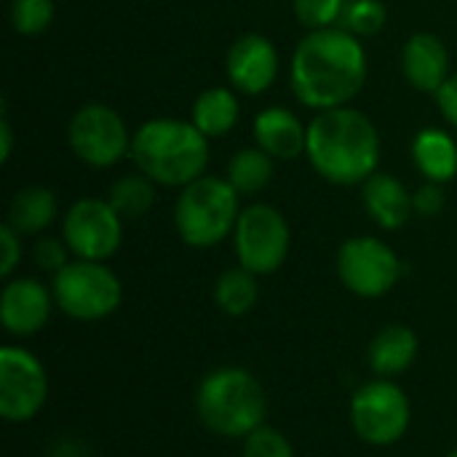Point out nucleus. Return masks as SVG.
Masks as SVG:
<instances>
[{"label":"nucleus","mask_w":457,"mask_h":457,"mask_svg":"<svg viewBox=\"0 0 457 457\" xmlns=\"http://www.w3.org/2000/svg\"><path fill=\"white\" fill-rule=\"evenodd\" d=\"M370 62L361 37L343 27L313 29L292 51L289 86L313 112L351 104L367 83Z\"/></svg>","instance_id":"f257e3e1"},{"label":"nucleus","mask_w":457,"mask_h":457,"mask_svg":"<svg viewBox=\"0 0 457 457\" xmlns=\"http://www.w3.org/2000/svg\"><path fill=\"white\" fill-rule=\"evenodd\" d=\"M305 158L329 185L356 187L380 171L383 139L370 115L345 104L313 115Z\"/></svg>","instance_id":"f03ea898"},{"label":"nucleus","mask_w":457,"mask_h":457,"mask_svg":"<svg viewBox=\"0 0 457 457\" xmlns=\"http://www.w3.org/2000/svg\"><path fill=\"white\" fill-rule=\"evenodd\" d=\"M209 137L193 120L153 118L131 137V161L137 171L161 187H187L209 169Z\"/></svg>","instance_id":"7ed1b4c3"},{"label":"nucleus","mask_w":457,"mask_h":457,"mask_svg":"<svg viewBox=\"0 0 457 457\" xmlns=\"http://www.w3.org/2000/svg\"><path fill=\"white\" fill-rule=\"evenodd\" d=\"M201 423L222 439H246L265 426L268 399L260 380L244 367H220L209 372L195 396Z\"/></svg>","instance_id":"20e7f679"},{"label":"nucleus","mask_w":457,"mask_h":457,"mask_svg":"<svg viewBox=\"0 0 457 457\" xmlns=\"http://www.w3.org/2000/svg\"><path fill=\"white\" fill-rule=\"evenodd\" d=\"M241 195L225 177L204 174L179 190L174 204V228L193 249H212L236 233Z\"/></svg>","instance_id":"39448f33"},{"label":"nucleus","mask_w":457,"mask_h":457,"mask_svg":"<svg viewBox=\"0 0 457 457\" xmlns=\"http://www.w3.org/2000/svg\"><path fill=\"white\" fill-rule=\"evenodd\" d=\"M56 308L75 321H99L118 311L123 287L118 276L94 260H70L51 281Z\"/></svg>","instance_id":"423d86ee"},{"label":"nucleus","mask_w":457,"mask_h":457,"mask_svg":"<svg viewBox=\"0 0 457 457\" xmlns=\"http://www.w3.org/2000/svg\"><path fill=\"white\" fill-rule=\"evenodd\" d=\"M233 246L241 268L252 270L254 276H270L289 257V222L270 204H249L246 209H241L233 233Z\"/></svg>","instance_id":"0eeeda50"},{"label":"nucleus","mask_w":457,"mask_h":457,"mask_svg":"<svg viewBox=\"0 0 457 457\" xmlns=\"http://www.w3.org/2000/svg\"><path fill=\"white\" fill-rule=\"evenodd\" d=\"M131 137L120 112L102 102L78 107L67 126V145L72 155L91 169H110L131 155Z\"/></svg>","instance_id":"6e6552de"},{"label":"nucleus","mask_w":457,"mask_h":457,"mask_svg":"<svg viewBox=\"0 0 457 457\" xmlns=\"http://www.w3.org/2000/svg\"><path fill=\"white\" fill-rule=\"evenodd\" d=\"M412 420L407 394L386 380L378 378L364 383L351 399V423L361 442L372 447H391L404 439Z\"/></svg>","instance_id":"1a4fd4ad"},{"label":"nucleus","mask_w":457,"mask_h":457,"mask_svg":"<svg viewBox=\"0 0 457 457\" xmlns=\"http://www.w3.org/2000/svg\"><path fill=\"white\" fill-rule=\"evenodd\" d=\"M399 254L378 236H353L337 252V276L348 292L364 300L386 297L402 278Z\"/></svg>","instance_id":"9d476101"},{"label":"nucleus","mask_w":457,"mask_h":457,"mask_svg":"<svg viewBox=\"0 0 457 457\" xmlns=\"http://www.w3.org/2000/svg\"><path fill=\"white\" fill-rule=\"evenodd\" d=\"M62 238L75 260L104 262L123 241V217L107 198H80L64 214Z\"/></svg>","instance_id":"9b49d317"},{"label":"nucleus","mask_w":457,"mask_h":457,"mask_svg":"<svg viewBox=\"0 0 457 457\" xmlns=\"http://www.w3.org/2000/svg\"><path fill=\"white\" fill-rule=\"evenodd\" d=\"M48 399L43 364L19 345L0 348V415L8 423L32 420Z\"/></svg>","instance_id":"f8f14e48"},{"label":"nucleus","mask_w":457,"mask_h":457,"mask_svg":"<svg viewBox=\"0 0 457 457\" xmlns=\"http://www.w3.org/2000/svg\"><path fill=\"white\" fill-rule=\"evenodd\" d=\"M281 56L270 37L260 32H246L233 40L225 56L228 83L246 96H260L273 88L278 80Z\"/></svg>","instance_id":"ddd939ff"},{"label":"nucleus","mask_w":457,"mask_h":457,"mask_svg":"<svg viewBox=\"0 0 457 457\" xmlns=\"http://www.w3.org/2000/svg\"><path fill=\"white\" fill-rule=\"evenodd\" d=\"M54 305H56L54 303V292L48 287H43L37 278L19 276V278H11L3 287V295H0V321H3L8 335H13V337H32V335H37L48 324Z\"/></svg>","instance_id":"4468645a"},{"label":"nucleus","mask_w":457,"mask_h":457,"mask_svg":"<svg viewBox=\"0 0 457 457\" xmlns=\"http://www.w3.org/2000/svg\"><path fill=\"white\" fill-rule=\"evenodd\" d=\"M402 72L412 88L436 94L453 75L447 43L434 32H415L402 48Z\"/></svg>","instance_id":"2eb2a0df"},{"label":"nucleus","mask_w":457,"mask_h":457,"mask_svg":"<svg viewBox=\"0 0 457 457\" xmlns=\"http://www.w3.org/2000/svg\"><path fill=\"white\" fill-rule=\"evenodd\" d=\"M252 134L257 147H262L276 161H295L305 155L308 147V123H303L295 110L278 104L257 112Z\"/></svg>","instance_id":"dca6fc26"},{"label":"nucleus","mask_w":457,"mask_h":457,"mask_svg":"<svg viewBox=\"0 0 457 457\" xmlns=\"http://www.w3.org/2000/svg\"><path fill=\"white\" fill-rule=\"evenodd\" d=\"M361 204L370 220L383 230H402L415 214L412 193L388 171H378L361 185Z\"/></svg>","instance_id":"f3484780"},{"label":"nucleus","mask_w":457,"mask_h":457,"mask_svg":"<svg viewBox=\"0 0 457 457\" xmlns=\"http://www.w3.org/2000/svg\"><path fill=\"white\" fill-rule=\"evenodd\" d=\"M412 163L426 182L447 185L457 177V142L445 129H420L412 139Z\"/></svg>","instance_id":"a211bd4d"},{"label":"nucleus","mask_w":457,"mask_h":457,"mask_svg":"<svg viewBox=\"0 0 457 457\" xmlns=\"http://www.w3.org/2000/svg\"><path fill=\"white\" fill-rule=\"evenodd\" d=\"M415 359H418V335L404 324L383 327L372 337L370 351H367L370 370L378 378H386V380L407 372Z\"/></svg>","instance_id":"6ab92c4d"},{"label":"nucleus","mask_w":457,"mask_h":457,"mask_svg":"<svg viewBox=\"0 0 457 457\" xmlns=\"http://www.w3.org/2000/svg\"><path fill=\"white\" fill-rule=\"evenodd\" d=\"M238 118H241V102L233 86H212L201 91L190 110V120L209 139H220L230 134Z\"/></svg>","instance_id":"aec40b11"},{"label":"nucleus","mask_w":457,"mask_h":457,"mask_svg":"<svg viewBox=\"0 0 457 457\" xmlns=\"http://www.w3.org/2000/svg\"><path fill=\"white\" fill-rule=\"evenodd\" d=\"M59 204L56 193L43 185H27L16 190V195L8 204V217L5 222L19 233V236H40L54 220H56Z\"/></svg>","instance_id":"412c9836"},{"label":"nucleus","mask_w":457,"mask_h":457,"mask_svg":"<svg viewBox=\"0 0 457 457\" xmlns=\"http://www.w3.org/2000/svg\"><path fill=\"white\" fill-rule=\"evenodd\" d=\"M276 171V158H270L262 147H241L230 155L225 179L236 187L238 195H254L262 193Z\"/></svg>","instance_id":"4be33fe9"},{"label":"nucleus","mask_w":457,"mask_h":457,"mask_svg":"<svg viewBox=\"0 0 457 457\" xmlns=\"http://www.w3.org/2000/svg\"><path fill=\"white\" fill-rule=\"evenodd\" d=\"M257 278L260 276H254L252 270L241 265L228 268L214 284V303L220 305V311L228 316H246L257 305V297H260Z\"/></svg>","instance_id":"5701e85b"},{"label":"nucleus","mask_w":457,"mask_h":457,"mask_svg":"<svg viewBox=\"0 0 457 457\" xmlns=\"http://www.w3.org/2000/svg\"><path fill=\"white\" fill-rule=\"evenodd\" d=\"M107 201L123 220H139L145 217L155 204V182L147 179L142 171L123 174L112 182Z\"/></svg>","instance_id":"b1692460"},{"label":"nucleus","mask_w":457,"mask_h":457,"mask_svg":"<svg viewBox=\"0 0 457 457\" xmlns=\"http://www.w3.org/2000/svg\"><path fill=\"white\" fill-rule=\"evenodd\" d=\"M386 24H388V8L383 5V0H348L337 27L364 40L383 32Z\"/></svg>","instance_id":"393cba45"},{"label":"nucleus","mask_w":457,"mask_h":457,"mask_svg":"<svg viewBox=\"0 0 457 457\" xmlns=\"http://www.w3.org/2000/svg\"><path fill=\"white\" fill-rule=\"evenodd\" d=\"M54 0H11L8 5V21L16 35H40L54 21Z\"/></svg>","instance_id":"a878e982"},{"label":"nucleus","mask_w":457,"mask_h":457,"mask_svg":"<svg viewBox=\"0 0 457 457\" xmlns=\"http://www.w3.org/2000/svg\"><path fill=\"white\" fill-rule=\"evenodd\" d=\"M348 0H292L295 19L308 29H329L337 27L343 19Z\"/></svg>","instance_id":"bb28decb"},{"label":"nucleus","mask_w":457,"mask_h":457,"mask_svg":"<svg viewBox=\"0 0 457 457\" xmlns=\"http://www.w3.org/2000/svg\"><path fill=\"white\" fill-rule=\"evenodd\" d=\"M244 457H295V447L281 431L260 426L244 439Z\"/></svg>","instance_id":"cd10ccee"},{"label":"nucleus","mask_w":457,"mask_h":457,"mask_svg":"<svg viewBox=\"0 0 457 457\" xmlns=\"http://www.w3.org/2000/svg\"><path fill=\"white\" fill-rule=\"evenodd\" d=\"M70 246L64 244V238H54V236H43L35 241L32 249V260L40 270L46 273H59L67 262H70Z\"/></svg>","instance_id":"c85d7f7f"},{"label":"nucleus","mask_w":457,"mask_h":457,"mask_svg":"<svg viewBox=\"0 0 457 457\" xmlns=\"http://www.w3.org/2000/svg\"><path fill=\"white\" fill-rule=\"evenodd\" d=\"M412 206H415V214H420V217H436V214H442L445 206H447L445 185H439V182H423L412 193Z\"/></svg>","instance_id":"c756f323"},{"label":"nucleus","mask_w":457,"mask_h":457,"mask_svg":"<svg viewBox=\"0 0 457 457\" xmlns=\"http://www.w3.org/2000/svg\"><path fill=\"white\" fill-rule=\"evenodd\" d=\"M0 252H3V257H0V276L11 278L13 270L21 262V236L8 222L0 225Z\"/></svg>","instance_id":"7c9ffc66"},{"label":"nucleus","mask_w":457,"mask_h":457,"mask_svg":"<svg viewBox=\"0 0 457 457\" xmlns=\"http://www.w3.org/2000/svg\"><path fill=\"white\" fill-rule=\"evenodd\" d=\"M436 96V107H439V112H442V118L457 129V72H453L447 80H445V86L434 94Z\"/></svg>","instance_id":"2f4dec72"},{"label":"nucleus","mask_w":457,"mask_h":457,"mask_svg":"<svg viewBox=\"0 0 457 457\" xmlns=\"http://www.w3.org/2000/svg\"><path fill=\"white\" fill-rule=\"evenodd\" d=\"M11 153H13V126L8 120V112L3 110V115H0V163H8Z\"/></svg>","instance_id":"473e14b6"},{"label":"nucleus","mask_w":457,"mask_h":457,"mask_svg":"<svg viewBox=\"0 0 457 457\" xmlns=\"http://www.w3.org/2000/svg\"><path fill=\"white\" fill-rule=\"evenodd\" d=\"M48 457H91V453H88L80 442H75V439H62V442L51 450V455Z\"/></svg>","instance_id":"72a5a7b5"},{"label":"nucleus","mask_w":457,"mask_h":457,"mask_svg":"<svg viewBox=\"0 0 457 457\" xmlns=\"http://www.w3.org/2000/svg\"><path fill=\"white\" fill-rule=\"evenodd\" d=\"M447 457H457V447H455V450H453V453H450V455H447Z\"/></svg>","instance_id":"f704fd0d"}]
</instances>
